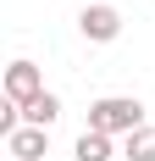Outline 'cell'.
<instances>
[{
    "label": "cell",
    "instance_id": "1",
    "mask_svg": "<svg viewBox=\"0 0 155 161\" xmlns=\"http://www.w3.org/2000/svg\"><path fill=\"white\" fill-rule=\"evenodd\" d=\"M144 128V106L139 100H127V95H105V100H94L89 106V133H105V139H116V133H139Z\"/></svg>",
    "mask_w": 155,
    "mask_h": 161
},
{
    "label": "cell",
    "instance_id": "2",
    "mask_svg": "<svg viewBox=\"0 0 155 161\" xmlns=\"http://www.w3.org/2000/svg\"><path fill=\"white\" fill-rule=\"evenodd\" d=\"M45 95V78H39V67L33 61H11L6 67V100L11 106H28V100Z\"/></svg>",
    "mask_w": 155,
    "mask_h": 161
},
{
    "label": "cell",
    "instance_id": "3",
    "mask_svg": "<svg viewBox=\"0 0 155 161\" xmlns=\"http://www.w3.org/2000/svg\"><path fill=\"white\" fill-rule=\"evenodd\" d=\"M78 28H83V39H94V45H111V39L122 33V11H116V6H83Z\"/></svg>",
    "mask_w": 155,
    "mask_h": 161
},
{
    "label": "cell",
    "instance_id": "4",
    "mask_svg": "<svg viewBox=\"0 0 155 161\" xmlns=\"http://www.w3.org/2000/svg\"><path fill=\"white\" fill-rule=\"evenodd\" d=\"M6 150H11V161H39L50 150V128H28V122H22V128L6 139Z\"/></svg>",
    "mask_w": 155,
    "mask_h": 161
},
{
    "label": "cell",
    "instance_id": "5",
    "mask_svg": "<svg viewBox=\"0 0 155 161\" xmlns=\"http://www.w3.org/2000/svg\"><path fill=\"white\" fill-rule=\"evenodd\" d=\"M56 117H61V100L50 95V89H45L39 100H28V106H22V122H28V128H50Z\"/></svg>",
    "mask_w": 155,
    "mask_h": 161
},
{
    "label": "cell",
    "instance_id": "6",
    "mask_svg": "<svg viewBox=\"0 0 155 161\" xmlns=\"http://www.w3.org/2000/svg\"><path fill=\"white\" fill-rule=\"evenodd\" d=\"M111 156H116V150H111V139H105V133H89V128L78 133V150H72V161H111Z\"/></svg>",
    "mask_w": 155,
    "mask_h": 161
},
{
    "label": "cell",
    "instance_id": "7",
    "mask_svg": "<svg viewBox=\"0 0 155 161\" xmlns=\"http://www.w3.org/2000/svg\"><path fill=\"white\" fill-rule=\"evenodd\" d=\"M122 156H127V161H155V128H150V122H144L139 133H127Z\"/></svg>",
    "mask_w": 155,
    "mask_h": 161
}]
</instances>
